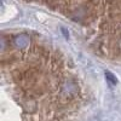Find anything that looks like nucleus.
I'll list each match as a JSON object with an SVG mask.
<instances>
[{
  "instance_id": "nucleus-1",
  "label": "nucleus",
  "mask_w": 121,
  "mask_h": 121,
  "mask_svg": "<svg viewBox=\"0 0 121 121\" xmlns=\"http://www.w3.org/2000/svg\"><path fill=\"white\" fill-rule=\"evenodd\" d=\"M105 76L108 78V80H110L113 84H116V79H114L115 76L112 74V73H109V72H105Z\"/></svg>"
}]
</instances>
